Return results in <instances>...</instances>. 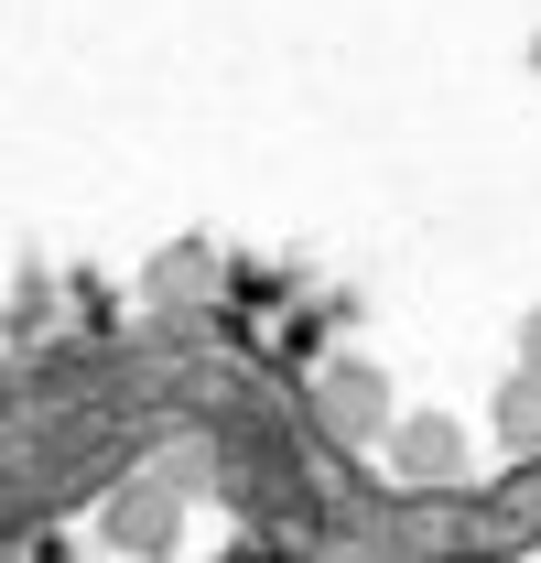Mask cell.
Listing matches in <instances>:
<instances>
[{
  "label": "cell",
  "mask_w": 541,
  "mask_h": 563,
  "mask_svg": "<svg viewBox=\"0 0 541 563\" xmlns=\"http://www.w3.org/2000/svg\"><path fill=\"white\" fill-rule=\"evenodd\" d=\"M174 477H131V488H109L98 509V531H109V553H174Z\"/></svg>",
  "instance_id": "cell-1"
},
{
  "label": "cell",
  "mask_w": 541,
  "mask_h": 563,
  "mask_svg": "<svg viewBox=\"0 0 541 563\" xmlns=\"http://www.w3.org/2000/svg\"><path fill=\"white\" fill-rule=\"evenodd\" d=\"M314 412L336 422L346 444H368V433L390 422V390H379V368H325V379H314Z\"/></svg>",
  "instance_id": "cell-2"
},
{
  "label": "cell",
  "mask_w": 541,
  "mask_h": 563,
  "mask_svg": "<svg viewBox=\"0 0 541 563\" xmlns=\"http://www.w3.org/2000/svg\"><path fill=\"white\" fill-rule=\"evenodd\" d=\"M390 455H401V477L433 488V477H455V466H466V433H455L444 412H411V422H390Z\"/></svg>",
  "instance_id": "cell-3"
},
{
  "label": "cell",
  "mask_w": 541,
  "mask_h": 563,
  "mask_svg": "<svg viewBox=\"0 0 541 563\" xmlns=\"http://www.w3.org/2000/svg\"><path fill=\"white\" fill-rule=\"evenodd\" d=\"M498 433H509L520 455H541V379H509V390H498Z\"/></svg>",
  "instance_id": "cell-4"
},
{
  "label": "cell",
  "mask_w": 541,
  "mask_h": 563,
  "mask_svg": "<svg viewBox=\"0 0 541 563\" xmlns=\"http://www.w3.org/2000/svg\"><path fill=\"white\" fill-rule=\"evenodd\" d=\"M531 379H541V325H531Z\"/></svg>",
  "instance_id": "cell-5"
}]
</instances>
